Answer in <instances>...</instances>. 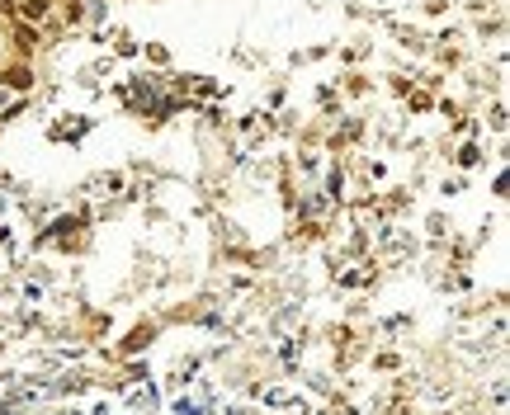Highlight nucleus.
<instances>
[{"mask_svg":"<svg viewBox=\"0 0 510 415\" xmlns=\"http://www.w3.org/2000/svg\"><path fill=\"white\" fill-rule=\"evenodd\" d=\"M147 340H152V331H133V340H128V349H142Z\"/></svg>","mask_w":510,"mask_h":415,"instance_id":"3","label":"nucleus"},{"mask_svg":"<svg viewBox=\"0 0 510 415\" xmlns=\"http://www.w3.org/2000/svg\"><path fill=\"white\" fill-rule=\"evenodd\" d=\"M33 43H38V33H33V28H28V24H19V48H33Z\"/></svg>","mask_w":510,"mask_h":415,"instance_id":"1","label":"nucleus"},{"mask_svg":"<svg viewBox=\"0 0 510 415\" xmlns=\"http://www.w3.org/2000/svg\"><path fill=\"white\" fill-rule=\"evenodd\" d=\"M0 10H5V15H10V10H15V5H10V0H0Z\"/></svg>","mask_w":510,"mask_h":415,"instance_id":"4","label":"nucleus"},{"mask_svg":"<svg viewBox=\"0 0 510 415\" xmlns=\"http://www.w3.org/2000/svg\"><path fill=\"white\" fill-rule=\"evenodd\" d=\"M43 10H48V5H43V0H24V15H28V19H38V15H43Z\"/></svg>","mask_w":510,"mask_h":415,"instance_id":"2","label":"nucleus"}]
</instances>
